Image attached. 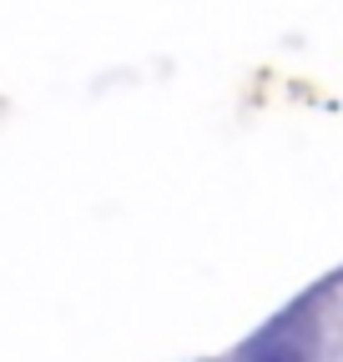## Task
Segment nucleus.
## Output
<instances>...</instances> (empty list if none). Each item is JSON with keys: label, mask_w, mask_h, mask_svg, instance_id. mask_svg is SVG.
I'll return each mask as SVG.
<instances>
[{"label": "nucleus", "mask_w": 343, "mask_h": 362, "mask_svg": "<svg viewBox=\"0 0 343 362\" xmlns=\"http://www.w3.org/2000/svg\"><path fill=\"white\" fill-rule=\"evenodd\" d=\"M237 362H308V342L293 332V322H278L273 327H263L247 347H242V357Z\"/></svg>", "instance_id": "obj_1"}]
</instances>
